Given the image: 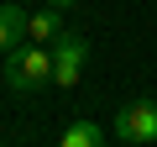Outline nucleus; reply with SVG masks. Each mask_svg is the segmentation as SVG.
Masks as SVG:
<instances>
[{
    "label": "nucleus",
    "mask_w": 157,
    "mask_h": 147,
    "mask_svg": "<svg viewBox=\"0 0 157 147\" xmlns=\"http://www.w3.org/2000/svg\"><path fill=\"white\" fill-rule=\"evenodd\" d=\"M0 79H6V89H16V95H42L52 84V47L21 37L6 53V74H0Z\"/></svg>",
    "instance_id": "1"
},
{
    "label": "nucleus",
    "mask_w": 157,
    "mask_h": 147,
    "mask_svg": "<svg viewBox=\"0 0 157 147\" xmlns=\"http://www.w3.org/2000/svg\"><path fill=\"white\" fill-rule=\"evenodd\" d=\"M110 137L126 142V147H157V100H131V105H121Z\"/></svg>",
    "instance_id": "2"
},
{
    "label": "nucleus",
    "mask_w": 157,
    "mask_h": 147,
    "mask_svg": "<svg viewBox=\"0 0 157 147\" xmlns=\"http://www.w3.org/2000/svg\"><path fill=\"white\" fill-rule=\"evenodd\" d=\"M84 58H89V37H84V32H68V26H63V37L52 42V84L73 89L78 79H84Z\"/></svg>",
    "instance_id": "3"
},
{
    "label": "nucleus",
    "mask_w": 157,
    "mask_h": 147,
    "mask_svg": "<svg viewBox=\"0 0 157 147\" xmlns=\"http://www.w3.org/2000/svg\"><path fill=\"white\" fill-rule=\"evenodd\" d=\"M26 37L52 47V42L63 37V11H58V6H42V11H32V16H26Z\"/></svg>",
    "instance_id": "4"
},
{
    "label": "nucleus",
    "mask_w": 157,
    "mask_h": 147,
    "mask_svg": "<svg viewBox=\"0 0 157 147\" xmlns=\"http://www.w3.org/2000/svg\"><path fill=\"white\" fill-rule=\"evenodd\" d=\"M21 37H26V11L11 6V0H0V53H11Z\"/></svg>",
    "instance_id": "5"
},
{
    "label": "nucleus",
    "mask_w": 157,
    "mask_h": 147,
    "mask_svg": "<svg viewBox=\"0 0 157 147\" xmlns=\"http://www.w3.org/2000/svg\"><path fill=\"white\" fill-rule=\"evenodd\" d=\"M105 142V126L100 121H73V126H63V147H100Z\"/></svg>",
    "instance_id": "6"
},
{
    "label": "nucleus",
    "mask_w": 157,
    "mask_h": 147,
    "mask_svg": "<svg viewBox=\"0 0 157 147\" xmlns=\"http://www.w3.org/2000/svg\"><path fill=\"white\" fill-rule=\"evenodd\" d=\"M42 6H58V11H68V6H78V0H42Z\"/></svg>",
    "instance_id": "7"
}]
</instances>
